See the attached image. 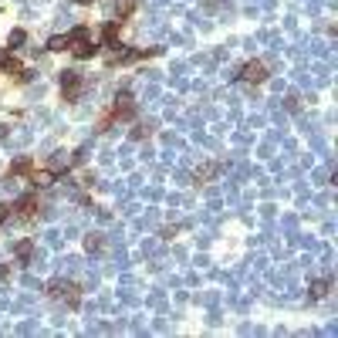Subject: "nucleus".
<instances>
[{
	"instance_id": "20e7f679",
	"label": "nucleus",
	"mask_w": 338,
	"mask_h": 338,
	"mask_svg": "<svg viewBox=\"0 0 338 338\" xmlns=\"http://www.w3.org/2000/svg\"><path fill=\"white\" fill-rule=\"evenodd\" d=\"M74 54H78V58H91V54H95V44H88V41H81V44L74 48Z\"/></svg>"
},
{
	"instance_id": "7ed1b4c3",
	"label": "nucleus",
	"mask_w": 338,
	"mask_h": 338,
	"mask_svg": "<svg viewBox=\"0 0 338 338\" xmlns=\"http://www.w3.org/2000/svg\"><path fill=\"white\" fill-rule=\"evenodd\" d=\"M247 78L250 81H264V65H247Z\"/></svg>"
},
{
	"instance_id": "39448f33",
	"label": "nucleus",
	"mask_w": 338,
	"mask_h": 338,
	"mask_svg": "<svg viewBox=\"0 0 338 338\" xmlns=\"http://www.w3.org/2000/svg\"><path fill=\"white\" fill-rule=\"evenodd\" d=\"M31 250H34V244H31V240H20V244H17V257H20V261H27V257H31Z\"/></svg>"
},
{
	"instance_id": "423d86ee",
	"label": "nucleus",
	"mask_w": 338,
	"mask_h": 338,
	"mask_svg": "<svg viewBox=\"0 0 338 338\" xmlns=\"http://www.w3.org/2000/svg\"><path fill=\"white\" fill-rule=\"evenodd\" d=\"M0 68H7V71L14 74V71H17V61H14V58H10L7 51H0Z\"/></svg>"
},
{
	"instance_id": "0eeeda50",
	"label": "nucleus",
	"mask_w": 338,
	"mask_h": 338,
	"mask_svg": "<svg viewBox=\"0 0 338 338\" xmlns=\"http://www.w3.org/2000/svg\"><path fill=\"white\" fill-rule=\"evenodd\" d=\"M115 34H119V27H115V24H108V27L102 31V41H105V44H115Z\"/></svg>"
},
{
	"instance_id": "1a4fd4ad",
	"label": "nucleus",
	"mask_w": 338,
	"mask_h": 338,
	"mask_svg": "<svg viewBox=\"0 0 338 338\" xmlns=\"http://www.w3.org/2000/svg\"><path fill=\"white\" fill-rule=\"evenodd\" d=\"M325 291H328V281H318V284H315V287H311V294H315V298H321V294H325Z\"/></svg>"
},
{
	"instance_id": "f03ea898",
	"label": "nucleus",
	"mask_w": 338,
	"mask_h": 338,
	"mask_svg": "<svg viewBox=\"0 0 338 338\" xmlns=\"http://www.w3.org/2000/svg\"><path fill=\"white\" fill-rule=\"evenodd\" d=\"M81 41H88V27H74L68 37V44H81Z\"/></svg>"
},
{
	"instance_id": "f257e3e1",
	"label": "nucleus",
	"mask_w": 338,
	"mask_h": 338,
	"mask_svg": "<svg viewBox=\"0 0 338 338\" xmlns=\"http://www.w3.org/2000/svg\"><path fill=\"white\" fill-rule=\"evenodd\" d=\"M78 88H81V71H61V91H65V98H74Z\"/></svg>"
},
{
	"instance_id": "9b49d317",
	"label": "nucleus",
	"mask_w": 338,
	"mask_h": 338,
	"mask_svg": "<svg viewBox=\"0 0 338 338\" xmlns=\"http://www.w3.org/2000/svg\"><path fill=\"white\" fill-rule=\"evenodd\" d=\"M27 169H31V159H20V162L14 166V173H27Z\"/></svg>"
},
{
	"instance_id": "6e6552de",
	"label": "nucleus",
	"mask_w": 338,
	"mask_h": 338,
	"mask_svg": "<svg viewBox=\"0 0 338 338\" xmlns=\"http://www.w3.org/2000/svg\"><path fill=\"white\" fill-rule=\"evenodd\" d=\"M65 44H68V37H51V41H48L51 51H65Z\"/></svg>"
},
{
	"instance_id": "9d476101",
	"label": "nucleus",
	"mask_w": 338,
	"mask_h": 338,
	"mask_svg": "<svg viewBox=\"0 0 338 338\" xmlns=\"http://www.w3.org/2000/svg\"><path fill=\"white\" fill-rule=\"evenodd\" d=\"M34 210V196H27V200H20V213H31Z\"/></svg>"
},
{
	"instance_id": "f8f14e48",
	"label": "nucleus",
	"mask_w": 338,
	"mask_h": 338,
	"mask_svg": "<svg viewBox=\"0 0 338 338\" xmlns=\"http://www.w3.org/2000/svg\"><path fill=\"white\" fill-rule=\"evenodd\" d=\"M3 277H7V267H0V281H3Z\"/></svg>"
}]
</instances>
